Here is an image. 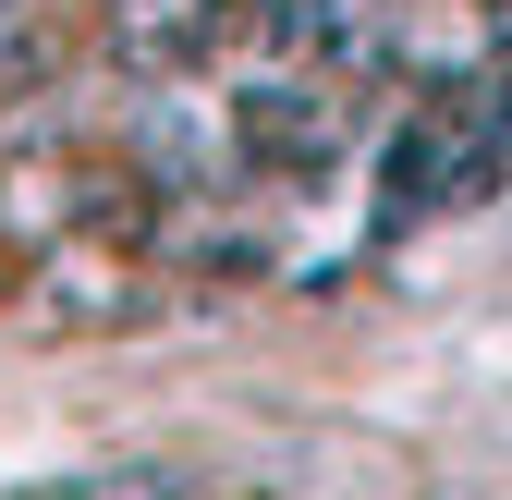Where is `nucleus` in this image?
I'll use <instances>...</instances> for the list:
<instances>
[{
  "label": "nucleus",
  "mask_w": 512,
  "mask_h": 500,
  "mask_svg": "<svg viewBox=\"0 0 512 500\" xmlns=\"http://www.w3.org/2000/svg\"><path fill=\"white\" fill-rule=\"evenodd\" d=\"M244 159H281V171H305V159H330L342 147V122H330V98H305V86H269V98H244Z\"/></svg>",
  "instance_id": "f257e3e1"
}]
</instances>
